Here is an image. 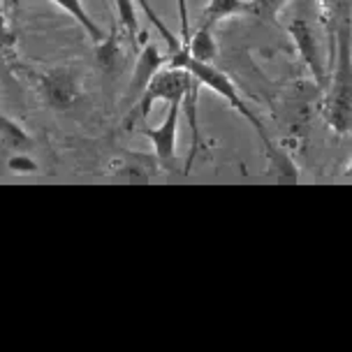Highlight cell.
I'll return each instance as SVG.
<instances>
[{"mask_svg": "<svg viewBox=\"0 0 352 352\" xmlns=\"http://www.w3.org/2000/svg\"><path fill=\"white\" fill-rule=\"evenodd\" d=\"M137 3H140L142 10L146 12L148 21L153 23L155 28H158V33L162 37H165V42H167V65L184 67V70L190 74V77L197 81L199 86L209 88V91H213L216 96H220L223 100H228V104L232 107V109L239 111V114H241L250 125H253V130L257 132V137H260L262 144H264V151H267L269 160L276 162V165L280 167L283 158H280L278 151L274 148L272 140H269L267 128H264V123L253 114V111H250V107L241 100V93L236 91V86L232 84V79L228 77V74H223V72L218 70V67H213V63L197 60L195 56H190V52H188V47H186V42H181V37H174L172 33H169V30L165 28V23L160 21V16L155 14L153 8H151L146 0H137Z\"/></svg>", "mask_w": 352, "mask_h": 352, "instance_id": "cell-1", "label": "cell"}, {"mask_svg": "<svg viewBox=\"0 0 352 352\" xmlns=\"http://www.w3.org/2000/svg\"><path fill=\"white\" fill-rule=\"evenodd\" d=\"M327 65L322 114L329 128L343 135L352 128V3H345L341 10Z\"/></svg>", "mask_w": 352, "mask_h": 352, "instance_id": "cell-2", "label": "cell"}, {"mask_svg": "<svg viewBox=\"0 0 352 352\" xmlns=\"http://www.w3.org/2000/svg\"><path fill=\"white\" fill-rule=\"evenodd\" d=\"M192 88H202L195 81L190 74H188L184 67H172L165 65L155 72V77L148 81V86L144 88L142 98L137 100V111H140V118L146 121L151 109H153L155 102H172V100H186L188 93Z\"/></svg>", "mask_w": 352, "mask_h": 352, "instance_id": "cell-3", "label": "cell"}, {"mask_svg": "<svg viewBox=\"0 0 352 352\" xmlns=\"http://www.w3.org/2000/svg\"><path fill=\"white\" fill-rule=\"evenodd\" d=\"M287 33H290L294 47H297L299 58L308 67V72L313 74L316 84L327 86V67H324L322 54H320L318 37H316V30L311 26V21H306L304 16L292 19L290 26H287Z\"/></svg>", "mask_w": 352, "mask_h": 352, "instance_id": "cell-4", "label": "cell"}, {"mask_svg": "<svg viewBox=\"0 0 352 352\" xmlns=\"http://www.w3.org/2000/svg\"><path fill=\"white\" fill-rule=\"evenodd\" d=\"M181 111H184V100H172L165 121L158 128H144V135L153 144V151L162 165H169L176 158V137H179Z\"/></svg>", "mask_w": 352, "mask_h": 352, "instance_id": "cell-5", "label": "cell"}, {"mask_svg": "<svg viewBox=\"0 0 352 352\" xmlns=\"http://www.w3.org/2000/svg\"><path fill=\"white\" fill-rule=\"evenodd\" d=\"M167 65V56L155 47L153 42H146L137 54V63H135V72H132V81H130V96L135 100L142 98L144 88L148 86V81L155 77V72L160 67Z\"/></svg>", "mask_w": 352, "mask_h": 352, "instance_id": "cell-6", "label": "cell"}, {"mask_svg": "<svg viewBox=\"0 0 352 352\" xmlns=\"http://www.w3.org/2000/svg\"><path fill=\"white\" fill-rule=\"evenodd\" d=\"M42 91L44 98L52 107H67L77 100L79 93V79L72 72L56 70L42 77Z\"/></svg>", "mask_w": 352, "mask_h": 352, "instance_id": "cell-7", "label": "cell"}, {"mask_svg": "<svg viewBox=\"0 0 352 352\" xmlns=\"http://www.w3.org/2000/svg\"><path fill=\"white\" fill-rule=\"evenodd\" d=\"M250 12V0H209V5L202 12V23L209 28H216L220 21L232 16H241Z\"/></svg>", "mask_w": 352, "mask_h": 352, "instance_id": "cell-8", "label": "cell"}, {"mask_svg": "<svg viewBox=\"0 0 352 352\" xmlns=\"http://www.w3.org/2000/svg\"><path fill=\"white\" fill-rule=\"evenodd\" d=\"M186 47H188V52H190V56L204 63H213L218 56V44H216V37H213V28L204 26V23H199V28L195 30V33H190Z\"/></svg>", "mask_w": 352, "mask_h": 352, "instance_id": "cell-9", "label": "cell"}, {"mask_svg": "<svg viewBox=\"0 0 352 352\" xmlns=\"http://www.w3.org/2000/svg\"><path fill=\"white\" fill-rule=\"evenodd\" d=\"M52 3L56 5V8H60L63 12H65V14H70L74 21H77L79 26L86 30V35L91 37V40L96 42V44L102 42L104 37H107L102 33V28H100L98 23L91 19V14L86 12V8H84V3H81V0H52Z\"/></svg>", "mask_w": 352, "mask_h": 352, "instance_id": "cell-10", "label": "cell"}, {"mask_svg": "<svg viewBox=\"0 0 352 352\" xmlns=\"http://www.w3.org/2000/svg\"><path fill=\"white\" fill-rule=\"evenodd\" d=\"M114 8H116V16L121 28L125 30V35L130 37L132 49H140V16H137V8H135V0H114Z\"/></svg>", "mask_w": 352, "mask_h": 352, "instance_id": "cell-11", "label": "cell"}, {"mask_svg": "<svg viewBox=\"0 0 352 352\" xmlns=\"http://www.w3.org/2000/svg\"><path fill=\"white\" fill-rule=\"evenodd\" d=\"M287 5H290V0H250V14L260 16L269 23H276V19Z\"/></svg>", "mask_w": 352, "mask_h": 352, "instance_id": "cell-12", "label": "cell"}, {"mask_svg": "<svg viewBox=\"0 0 352 352\" xmlns=\"http://www.w3.org/2000/svg\"><path fill=\"white\" fill-rule=\"evenodd\" d=\"M176 14H179V37H181V42H188V37H190V12H188V0H176Z\"/></svg>", "mask_w": 352, "mask_h": 352, "instance_id": "cell-13", "label": "cell"}, {"mask_svg": "<svg viewBox=\"0 0 352 352\" xmlns=\"http://www.w3.org/2000/svg\"><path fill=\"white\" fill-rule=\"evenodd\" d=\"M10 169L12 172H19V174H30V172H35L37 165L30 158H26V155H19V158H12L10 162Z\"/></svg>", "mask_w": 352, "mask_h": 352, "instance_id": "cell-14", "label": "cell"}, {"mask_svg": "<svg viewBox=\"0 0 352 352\" xmlns=\"http://www.w3.org/2000/svg\"><path fill=\"white\" fill-rule=\"evenodd\" d=\"M345 176H352V160H350V165H348V169H345Z\"/></svg>", "mask_w": 352, "mask_h": 352, "instance_id": "cell-15", "label": "cell"}]
</instances>
